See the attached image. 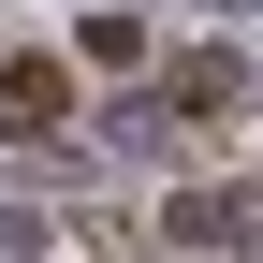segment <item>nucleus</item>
<instances>
[{
  "label": "nucleus",
  "instance_id": "obj_1",
  "mask_svg": "<svg viewBox=\"0 0 263 263\" xmlns=\"http://www.w3.org/2000/svg\"><path fill=\"white\" fill-rule=\"evenodd\" d=\"M176 234H190V249H249V234H263V205H249V190H205Z\"/></svg>",
  "mask_w": 263,
  "mask_h": 263
}]
</instances>
